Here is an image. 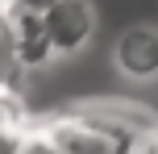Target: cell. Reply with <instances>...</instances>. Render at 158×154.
Instances as JSON below:
<instances>
[{"mask_svg": "<svg viewBox=\"0 0 158 154\" xmlns=\"http://www.w3.org/2000/svg\"><path fill=\"white\" fill-rule=\"evenodd\" d=\"M142 129H146V125H129V121H117V117L71 113V117L46 121L38 133L58 154H125L129 142H133Z\"/></svg>", "mask_w": 158, "mask_h": 154, "instance_id": "cell-1", "label": "cell"}, {"mask_svg": "<svg viewBox=\"0 0 158 154\" xmlns=\"http://www.w3.org/2000/svg\"><path fill=\"white\" fill-rule=\"evenodd\" d=\"M42 29H46V42L54 50V58L79 54L96 38V4L92 0H54L42 13Z\"/></svg>", "mask_w": 158, "mask_h": 154, "instance_id": "cell-2", "label": "cell"}, {"mask_svg": "<svg viewBox=\"0 0 158 154\" xmlns=\"http://www.w3.org/2000/svg\"><path fill=\"white\" fill-rule=\"evenodd\" d=\"M0 21H4V33L13 42L17 71H33V67H46L54 58V50L46 42V29H42V13H25V8L0 4Z\"/></svg>", "mask_w": 158, "mask_h": 154, "instance_id": "cell-3", "label": "cell"}, {"mask_svg": "<svg viewBox=\"0 0 158 154\" xmlns=\"http://www.w3.org/2000/svg\"><path fill=\"white\" fill-rule=\"evenodd\" d=\"M112 63L125 79H137V83L158 79V29L154 25H129L112 46Z\"/></svg>", "mask_w": 158, "mask_h": 154, "instance_id": "cell-4", "label": "cell"}, {"mask_svg": "<svg viewBox=\"0 0 158 154\" xmlns=\"http://www.w3.org/2000/svg\"><path fill=\"white\" fill-rule=\"evenodd\" d=\"M13 129H25L21 125V104H17L13 88L0 83V133H13Z\"/></svg>", "mask_w": 158, "mask_h": 154, "instance_id": "cell-5", "label": "cell"}, {"mask_svg": "<svg viewBox=\"0 0 158 154\" xmlns=\"http://www.w3.org/2000/svg\"><path fill=\"white\" fill-rule=\"evenodd\" d=\"M13 154H58V150L50 146L38 129H21V138H17V150H13Z\"/></svg>", "mask_w": 158, "mask_h": 154, "instance_id": "cell-6", "label": "cell"}, {"mask_svg": "<svg viewBox=\"0 0 158 154\" xmlns=\"http://www.w3.org/2000/svg\"><path fill=\"white\" fill-rule=\"evenodd\" d=\"M13 75H17V63H13V42L4 33V21H0V83L13 88Z\"/></svg>", "mask_w": 158, "mask_h": 154, "instance_id": "cell-7", "label": "cell"}, {"mask_svg": "<svg viewBox=\"0 0 158 154\" xmlns=\"http://www.w3.org/2000/svg\"><path fill=\"white\" fill-rule=\"evenodd\" d=\"M125 154H158V125H146V129L129 142Z\"/></svg>", "mask_w": 158, "mask_h": 154, "instance_id": "cell-8", "label": "cell"}, {"mask_svg": "<svg viewBox=\"0 0 158 154\" xmlns=\"http://www.w3.org/2000/svg\"><path fill=\"white\" fill-rule=\"evenodd\" d=\"M0 4H8V8H25V13H46L54 0H0Z\"/></svg>", "mask_w": 158, "mask_h": 154, "instance_id": "cell-9", "label": "cell"}, {"mask_svg": "<svg viewBox=\"0 0 158 154\" xmlns=\"http://www.w3.org/2000/svg\"><path fill=\"white\" fill-rule=\"evenodd\" d=\"M17 138H21V129H13V133H0V154H13V150H17Z\"/></svg>", "mask_w": 158, "mask_h": 154, "instance_id": "cell-10", "label": "cell"}]
</instances>
